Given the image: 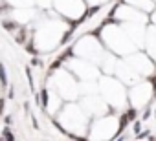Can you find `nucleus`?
Wrapping results in <instances>:
<instances>
[{
    "instance_id": "1",
    "label": "nucleus",
    "mask_w": 156,
    "mask_h": 141,
    "mask_svg": "<svg viewBox=\"0 0 156 141\" xmlns=\"http://www.w3.org/2000/svg\"><path fill=\"white\" fill-rule=\"evenodd\" d=\"M101 33H103V44L107 42V46L112 48L114 51L127 53V51L136 50V46L132 44V39L129 37V33L119 26H103Z\"/></svg>"
},
{
    "instance_id": "2",
    "label": "nucleus",
    "mask_w": 156,
    "mask_h": 141,
    "mask_svg": "<svg viewBox=\"0 0 156 141\" xmlns=\"http://www.w3.org/2000/svg\"><path fill=\"white\" fill-rule=\"evenodd\" d=\"M53 90L62 101H70L79 94V84L68 74V70H57V74L53 75Z\"/></svg>"
},
{
    "instance_id": "3",
    "label": "nucleus",
    "mask_w": 156,
    "mask_h": 141,
    "mask_svg": "<svg viewBox=\"0 0 156 141\" xmlns=\"http://www.w3.org/2000/svg\"><path fill=\"white\" fill-rule=\"evenodd\" d=\"M73 53L79 55V59H85V60H103L105 57V51H103V46L101 42L96 39V37H90V35H85L79 42L73 46Z\"/></svg>"
},
{
    "instance_id": "4",
    "label": "nucleus",
    "mask_w": 156,
    "mask_h": 141,
    "mask_svg": "<svg viewBox=\"0 0 156 141\" xmlns=\"http://www.w3.org/2000/svg\"><path fill=\"white\" fill-rule=\"evenodd\" d=\"M119 126H121V121H118L116 115H112V114H110V115H101L99 119L94 121L90 136H92V139H96V141L110 139V137L119 130Z\"/></svg>"
},
{
    "instance_id": "5",
    "label": "nucleus",
    "mask_w": 156,
    "mask_h": 141,
    "mask_svg": "<svg viewBox=\"0 0 156 141\" xmlns=\"http://www.w3.org/2000/svg\"><path fill=\"white\" fill-rule=\"evenodd\" d=\"M101 92H103V99L108 106H119L123 105L125 97H127V92L123 90V84L118 81V79H112V77H105L103 79V86H101Z\"/></svg>"
},
{
    "instance_id": "6",
    "label": "nucleus",
    "mask_w": 156,
    "mask_h": 141,
    "mask_svg": "<svg viewBox=\"0 0 156 141\" xmlns=\"http://www.w3.org/2000/svg\"><path fill=\"white\" fill-rule=\"evenodd\" d=\"M66 31V28H59V24H48V26H42L37 29V35H35V44L41 48V50H53L59 40L53 39V33L55 35H62Z\"/></svg>"
},
{
    "instance_id": "7",
    "label": "nucleus",
    "mask_w": 156,
    "mask_h": 141,
    "mask_svg": "<svg viewBox=\"0 0 156 141\" xmlns=\"http://www.w3.org/2000/svg\"><path fill=\"white\" fill-rule=\"evenodd\" d=\"M68 72H72L73 75L81 77V79H85V81H90V79H96V77H98V70H96L88 60L79 59V57L68 60Z\"/></svg>"
},
{
    "instance_id": "8",
    "label": "nucleus",
    "mask_w": 156,
    "mask_h": 141,
    "mask_svg": "<svg viewBox=\"0 0 156 141\" xmlns=\"http://www.w3.org/2000/svg\"><path fill=\"white\" fill-rule=\"evenodd\" d=\"M152 92H154V86L151 83H141V84H136L132 90H130V101H132V108L134 110H140L141 106L147 105V101L152 97Z\"/></svg>"
},
{
    "instance_id": "9",
    "label": "nucleus",
    "mask_w": 156,
    "mask_h": 141,
    "mask_svg": "<svg viewBox=\"0 0 156 141\" xmlns=\"http://www.w3.org/2000/svg\"><path fill=\"white\" fill-rule=\"evenodd\" d=\"M127 64L134 70V72L138 74V75H151L152 74V70H154V62H152V59L151 57H145V55H141V53H132V55H129L127 59Z\"/></svg>"
},
{
    "instance_id": "10",
    "label": "nucleus",
    "mask_w": 156,
    "mask_h": 141,
    "mask_svg": "<svg viewBox=\"0 0 156 141\" xmlns=\"http://www.w3.org/2000/svg\"><path fill=\"white\" fill-rule=\"evenodd\" d=\"M154 114H156V112H154Z\"/></svg>"
}]
</instances>
